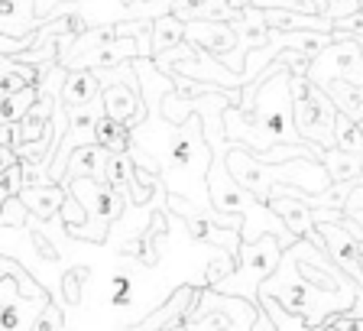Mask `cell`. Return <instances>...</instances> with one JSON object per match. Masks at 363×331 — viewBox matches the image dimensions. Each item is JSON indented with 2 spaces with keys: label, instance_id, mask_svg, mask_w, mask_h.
I'll use <instances>...</instances> for the list:
<instances>
[{
  "label": "cell",
  "instance_id": "cell-1",
  "mask_svg": "<svg viewBox=\"0 0 363 331\" xmlns=\"http://www.w3.org/2000/svg\"><path fill=\"white\" fill-rule=\"evenodd\" d=\"M250 85H257L253 111H240V104H230L224 111L227 140L247 146L257 156H266L279 143H305L298 127H295L292 68L282 59H276Z\"/></svg>",
  "mask_w": 363,
  "mask_h": 331
},
{
  "label": "cell",
  "instance_id": "cell-2",
  "mask_svg": "<svg viewBox=\"0 0 363 331\" xmlns=\"http://www.w3.org/2000/svg\"><path fill=\"white\" fill-rule=\"evenodd\" d=\"M227 166H230L234 179L266 205H269L272 192L279 185H298V188H305L308 195H321V192H328V188L334 185L328 166L311 156L286 159V163H266V159H259L257 153L247 150V146L230 143V150H227Z\"/></svg>",
  "mask_w": 363,
  "mask_h": 331
},
{
  "label": "cell",
  "instance_id": "cell-3",
  "mask_svg": "<svg viewBox=\"0 0 363 331\" xmlns=\"http://www.w3.org/2000/svg\"><path fill=\"white\" fill-rule=\"evenodd\" d=\"M282 256H286V244H282L279 234H263L257 241H243L240 254H237V266L220 283H214V289L227 295H243V299L263 305L259 286L279 270Z\"/></svg>",
  "mask_w": 363,
  "mask_h": 331
},
{
  "label": "cell",
  "instance_id": "cell-4",
  "mask_svg": "<svg viewBox=\"0 0 363 331\" xmlns=\"http://www.w3.org/2000/svg\"><path fill=\"white\" fill-rule=\"evenodd\" d=\"M292 98H295V127L305 143H315L321 150L337 146V107L328 98V91L315 85L308 75H292Z\"/></svg>",
  "mask_w": 363,
  "mask_h": 331
},
{
  "label": "cell",
  "instance_id": "cell-5",
  "mask_svg": "<svg viewBox=\"0 0 363 331\" xmlns=\"http://www.w3.org/2000/svg\"><path fill=\"white\" fill-rule=\"evenodd\" d=\"M72 195L82 198V205L88 208V221L75 231H65L68 237L88 244H104L111 227L117 224V218L123 215L127 202L111 188V182H98V179H75V182H62Z\"/></svg>",
  "mask_w": 363,
  "mask_h": 331
},
{
  "label": "cell",
  "instance_id": "cell-6",
  "mask_svg": "<svg viewBox=\"0 0 363 331\" xmlns=\"http://www.w3.org/2000/svg\"><path fill=\"white\" fill-rule=\"evenodd\" d=\"M308 78L315 85L328 82V78H350V82L363 85V49L354 36L334 39L325 53H318L308 65Z\"/></svg>",
  "mask_w": 363,
  "mask_h": 331
},
{
  "label": "cell",
  "instance_id": "cell-7",
  "mask_svg": "<svg viewBox=\"0 0 363 331\" xmlns=\"http://www.w3.org/2000/svg\"><path fill=\"white\" fill-rule=\"evenodd\" d=\"M49 305V295H26L20 289L13 273H4L0 283V309H4V331H30L43 309Z\"/></svg>",
  "mask_w": 363,
  "mask_h": 331
},
{
  "label": "cell",
  "instance_id": "cell-8",
  "mask_svg": "<svg viewBox=\"0 0 363 331\" xmlns=\"http://www.w3.org/2000/svg\"><path fill=\"white\" fill-rule=\"evenodd\" d=\"M318 231H321V237H325V250L334 256V264H337L344 273H350V276L360 283V289H363V254H360V241H357L354 234L340 224V221H321V224H318Z\"/></svg>",
  "mask_w": 363,
  "mask_h": 331
},
{
  "label": "cell",
  "instance_id": "cell-9",
  "mask_svg": "<svg viewBox=\"0 0 363 331\" xmlns=\"http://www.w3.org/2000/svg\"><path fill=\"white\" fill-rule=\"evenodd\" d=\"M104 111L107 117L113 121L127 124L130 130L140 127L146 121V98H143V85H130V82H117V85H107L104 88Z\"/></svg>",
  "mask_w": 363,
  "mask_h": 331
},
{
  "label": "cell",
  "instance_id": "cell-10",
  "mask_svg": "<svg viewBox=\"0 0 363 331\" xmlns=\"http://www.w3.org/2000/svg\"><path fill=\"white\" fill-rule=\"evenodd\" d=\"M269 208L286 221L295 237H308L311 244L325 247V237H321V231L315 224V208L308 202H302V198H295V195H282V192H272Z\"/></svg>",
  "mask_w": 363,
  "mask_h": 331
},
{
  "label": "cell",
  "instance_id": "cell-11",
  "mask_svg": "<svg viewBox=\"0 0 363 331\" xmlns=\"http://www.w3.org/2000/svg\"><path fill=\"white\" fill-rule=\"evenodd\" d=\"M185 39L204 53H214L218 59L230 55L240 43V33H237L234 23H211V20H191L185 26Z\"/></svg>",
  "mask_w": 363,
  "mask_h": 331
},
{
  "label": "cell",
  "instance_id": "cell-12",
  "mask_svg": "<svg viewBox=\"0 0 363 331\" xmlns=\"http://www.w3.org/2000/svg\"><path fill=\"white\" fill-rule=\"evenodd\" d=\"M45 26V16H39L36 0H0V33L4 36H26Z\"/></svg>",
  "mask_w": 363,
  "mask_h": 331
},
{
  "label": "cell",
  "instance_id": "cell-13",
  "mask_svg": "<svg viewBox=\"0 0 363 331\" xmlns=\"http://www.w3.org/2000/svg\"><path fill=\"white\" fill-rule=\"evenodd\" d=\"M107 163H111V150L101 143H84L72 153L68 169L62 175V182H75V179H98L107 182Z\"/></svg>",
  "mask_w": 363,
  "mask_h": 331
},
{
  "label": "cell",
  "instance_id": "cell-14",
  "mask_svg": "<svg viewBox=\"0 0 363 331\" xmlns=\"http://www.w3.org/2000/svg\"><path fill=\"white\" fill-rule=\"evenodd\" d=\"M23 205L30 208L33 218L39 221H55L59 218L62 205L68 202V188L62 182H49V185H26L20 192Z\"/></svg>",
  "mask_w": 363,
  "mask_h": 331
},
{
  "label": "cell",
  "instance_id": "cell-15",
  "mask_svg": "<svg viewBox=\"0 0 363 331\" xmlns=\"http://www.w3.org/2000/svg\"><path fill=\"white\" fill-rule=\"evenodd\" d=\"M101 78L94 68H68L65 85H62V101L65 107H82L101 94Z\"/></svg>",
  "mask_w": 363,
  "mask_h": 331
},
{
  "label": "cell",
  "instance_id": "cell-16",
  "mask_svg": "<svg viewBox=\"0 0 363 331\" xmlns=\"http://www.w3.org/2000/svg\"><path fill=\"white\" fill-rule=\"evenodd\" d=\"M321 88L328 91V98L334 101L340 114H350L354 121H363V85L350 82V78H328V82H321Z\"/></svg>",
  "mask_w": 363,
  "mask_h": 331
},
{
  "label": "cell",
  "instance_id": "cell-17",
  "mask_svg": "<svg viewBox=\"0 0 363 331\" xmlns=\"http://www.w3.org/2000/svg\"><path fill=\"white\" fill-rule=\"evenodd\" d=\"M26 85H39V65L0 55V98H7L13 91L26 88Z\"/></svg>",
  "mask_w": 363,
  "mask_h": 331
},
{
  "label": "cell",
  "instance_id": "cell-18",
  "mask_svg": "<svg viewBox=\"0 0 363 331\" xmlns=\"http://www.w3.org/2000/svg\"><path fill=\"white\" fill-rule=\"evenodd\" d=\"M334 182H360L363 179V153H347V150H325V159Z\"/></svg>",
  "mask_w": 363,
  "mask_h": 331
},
{
  "label": "cell",
  "instance_id": "cell-19",
  "mask_svg": "<svg viewBox=\"0 0 363 331\" xmlns=\"http://www.w3.org/2000/svg\"><path fill=\"white\" fill-rule=\"evenodd\" d=\"M185 26H189V23L175 13L156 16V20H152V59H156L159 53L172 49V45L185 43Z\"/></svg>",
  "mask_w": 363,
  "mask_h": 331
},
{
  "label": "cell",
  "instance_id": "cell-20",
  "mask_svg": "<svg viewBox=\"0 0 363 331\" xmlns=\"http://www.w3.org/2000/svg\"><path fill=\"white\" fill-rule=\"evenodd\" d=\"M39 98H43V88H39V85H26V88L7 94V98H0V121L4 124H20L23 117L36 107Z\"/></svg>",
  "mask_w": 363,
  "mask_h": 331
},
{
  "label": "cell",
  "instance_id": "cell-21",
  "mask_svg": "<svg viewBox=\"0 0 363 331\" xmlns=\"http://www.w3.org/2000/svg\"><path fill=\"white\" fill-rule=\"evenodd\" d=\"M98 143L107 146L111 153H123V150L133 146V130H130L127 124L113 121V117H107L104 114V117L98 121Z\"/></svg>",
  "mask_w": 363,
  "mask_h": 331
},
{
  "label": "cell",
  "instance_id": "cell-22",
  "mask_svg": "<svg viewBox=\"0 0 363 331\" xmlns=\"http://www.w3.org/2000/svg\"><path fill=\"white\" fill-rule=\"evenodd\" d=\"M334 134H337V150L363 153V127H360V121H354V117H350V114H340L337 111Z\"/></svg>",
  "mask_w": 363,
  "mask_h": 331
},
{
  "label": "cell",
  "instance_id": "cell-23",
  "mask_svg": "<svg viewBox=\"0 0 363 331\" xmlns=\"http://www.w3.org/2000/svg\"><path fill=\"white\" fill-rule=\"evenodd\" d=\"M201 53L198 45H191L189 39L185 43H179V45H172V49H166V53H159L156 55V65L166 72V75H172V68L179 65V62H185V59H195V55Z\"/></svg>",
  "mask_w": 363,
  "mask_h": 331
},
{
  "label": "cell",
  "instance_id": "cell-24",
  "mask_svg": "<svg viewBox=\"0 0 363 331\" xmlns=\"http://www.w3.org/2000/svg\"><path fill=\"white\" fill-rule=\"evenodd\" d=\"M26 188V179H23V159L13 166H4L0 169V202L4 198H16Z\"/></svg>",
  "mask_w": 363,
  "mask_h": 331
},
{
  "label": "cell",
  "instance_id": "cell-25",
  "mask_svg": "<svg viewBox=\"0 0 363 331\" xmlns=\"http://www.w3.org/2000/svg\"><path fill=\"white\" fill-rule=\"evenodd\" d=\"M26 218H33L30 208L23 205V198H4L0 202V224L4 227H26Z\"/></svg>",
  "mask_w": 363,
  "mask_h": 331
},
{
  "label": "cell",
  "instance_id": "cell-26",
  "mask_svg": "<svg viewBox=\"0 0 363 331\" xmlns=\"http://www.w3.org/2000/svg\"><path fill=\"white\" fill-rule=\"evenodd\" d=\"M175 0H133L130 4V20H156L162 13H172Z\"/></svg>",
  "mask_w": 363,
  "mask_h": 331
},
{
  "label": "cell",
  "instance_id": "cell-27",
  "mask_svg": "<svg viewBox=\"0 0 363 331\" xmlns=\"http://www.w3.org/2000/svg\"><path fill=\"white\" fill-rule=\"evenodd\" d=\"M59 221L65 224V231H75V227H82L84 221H88V208L82 205V198L78 195H72L68 192V202L62 205V211H59Z\"/></svg>",
  "mask_w": 363,
  "mask_h": 331
},
{
  "label": "cell",
  "instance_id": "cell-28",
  "mask_svg": "<svg viewBox=\"0 0 363 331\" xmlns=\"http://www.w3.org/2000/svg\"><path fill=\"white\" fill-rule=\"evenodd\" d=\"M357 10H363L360 0H325V16H331L334 26H337V20H344V16H354Z\"/></svg>",
  "mask_w": 363,
  "mask_h": 331
},
{
  "label": "cell",
  "instance_id": "cell-29",
  "mask_svg": "<svg viewBox=\"0 0 363 331\" xmlns=\"http://www.w3.org/2000/svg\"><path fill=\"white\" fill-rule=\"evenodd\" d=\"M59 328H62V312H59V305H55V302H49L30 331H59Z\"/></svg>",
  "mask_w": 363,
  "mask_h": 331
},
{
  "label": "cell",
  "instance_id": "cell-30",
  "mask_svg": "<svg viewBox=\"0 0 363 331\" xmlns=\"http://www.w3.org/2000/svg\"><path fill=\"white\" fill-rule=\"evenodd\" d=\"M59 4H68V0H36V7H39V16H49Z\"/></svg>",
  "mask_w": 363,
  "mask_h": 331
},
{
  "label": "cell",
  "instance_id": "cell-31",
  "mask_svg": "<svg viewBox=\"0 0 363 331\" xmlns=\"http://www.w3.org/2000/svg\"><path fill=\"white\" fill-rule=\"evenodd\" d=\"M357 43H360V49H363V39H357Z\"/></svg>",
  "mask_w": 363,
  "mask_h": 331
},
{
  "label": "cell",
  "instance_id": "cell-32",
  "mask_svg": "<svg viewBox=\"0 0 363 331\" xmlns=\"http://www.w3.org/2000/svg\"><path fill=\"white\" fill-rule=\"evenodd\" d=\"M360 127H363V121H360ZM360 182H363V179H360Z\"/></svg>",
  "mask_w": 363,
  "mask_h": 331
},
{
  "label": "cell",
  "instance_id": "cell-33",
  "mask_svg": "<svg viewBox=\"0 0 363 331\" xmlns=\"http://www.w3.org/2000/svg\"><path fill=\"white\" fill-rule=\"evenodd\" d=\"M360 4H363V0H360Z\"/></svg>",
  "mask_w": 363,
  "mask_h": 331
}]
</instances>
